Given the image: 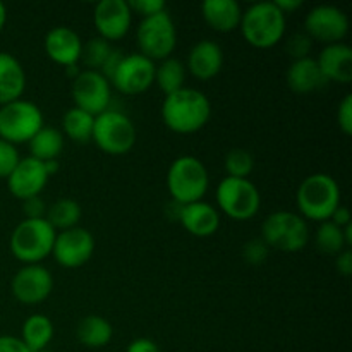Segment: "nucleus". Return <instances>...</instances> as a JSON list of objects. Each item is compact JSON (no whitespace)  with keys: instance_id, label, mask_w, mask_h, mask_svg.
<instances>
[{"instance_id":"a211bd4d","label":"nucleus","mask_w":352,"mask_h":352,"mask_svg":"<svg viewBox=\"0 0 352 352\" xmlns=\"http://www.w3.org/2000/svg\"><path fill=\"white\" fill-rule=\"evenodd\" d=\"M43 47L48 58L64 67L78 64V60L81 58V38L74 30L67 26H57L48 31Z\"/></svg>"},{"instance_id":"423d86ee","label":"nucleus","mask_w":352,"mask_h":352,"mask_svg":"<svg viewBox=\"0 0 352 352\" xmlns=\"http://www.w3.org/2000/svg\"><path fill=\"white\" fill-rule=\"evenodd\" d=\"M261 239L268 248L298 253L305 250L309 241L308 222L294 212H274L261 226Z\"/></svg>"},{"instance_id":"9d476101","label":"nucleus","mask_w":352,"mask_h":352,"mask_svg":"<svg viewBox=\"0 0 352 352\" xmlns=\"http://www.w3.org/2000/svg\"><path fill=\"white\" fill-rule=\"evenodd\" d=\"M217 203L232 220H250L260 210L261 198L250 179L226 177L217 188Z\"/></svg>"},{"instance_id":"473e14b6","label":"nucleus","mask_w":352,"mask_h":352,"mask_svg":"<svg viewBox=\"0 0 352 352\" xmlns=\"http://www.w3.org/2000/svg\"><path fill=\"white\" fill-rule=\"evenodd\" d=\"M223 167H226L227 177L248 179V175H250L254 168V158L248 150L234 148V150H230L229 153L226 155Z\"/></svg>"},{"instance_id":"c756f323","label":"nucleus","mask_w":352,"mask_h":352,"mask_svg":"<svg viewBox=\"0 0 352 352\" xmlns=\"http://www.w3.org/2000/svg\"><path fill=\"white\" fill-rule=\"evenodd\" d=\"M93 126H95V117L85 110L72 107L65 112L62 119L65 136L71 138L76 143H88L93 136Z\"/></svg>"},{"instance_id":"72a5a7b5","label":"nucleus","mask_w":352,"mask_h":352,"mask_svg":"<svg viewBox=\"0 0 352 352\" xmlns=\"http://www.w3.org/2000/svg\"><path fill=\"white\" fill-rule=\"evenodd\" d=\"M268 254H270V248L265 243L261 237H254V239L248 241L243 248V258L248 265L251 267H260L267 261Z\"/></svg>"},{"instance_id":"20e7f679","label":"nucleus","mask_w":352,"mask_h":352,"mask_svg":"<svg viewBox=\"0 0 352 352\" xmlns=\"http://www.w3.org/2000/svg\"><path fill=\"white\" fill-rule=\"evenodd\" d=\"M210 186L208 170L196 157H179L167 172V189L172 201L191 205L201 201Z\"/></svg>"},{"instance_id":"49530a36","label":"nucleus","mask_w":352,"mask_h":352,"mask_svg":"<svg viewBox=\"0 0 352 352\" xmlns=\"http://www.w3.org/2000/svg\"><path fill=\"white\" fill-rule=\"evenodd\" d=\"M43 165H45V170H47L48 177H50V175H54V174H55V172H57V170H58V162H57V160L43 162Z\"/></svg>"},{"instance_id":"8fccbe9b","label":"nucleus","mask_w":352,"mask_h":352,"mask_svg":"<svg viewBox=\"0 0 352 352\" xmlns=\"http://www.w3.org/2000/svg\"><path fill=\"white\" fill-rule=\"evenodd\" d=\"M40 352H54V351H48V349H45V351H40Z\"/></svg>"},{"instance_id":"39448f33","label":"nucleus","mask_w":352,"mask_h":352,"mask_svg":"<svg viewBox=\"0 0 352 352\" xmlns=\"http://www.w3.org/2000/svg\"><path fill=\"white\" fill-rule=\"evenodd\" d=\"M55 236L57 232L45 219L23 220L10 234V251L24 265H36L52 254Z\"/></svg>"},{"instance_id":"ea45409f","label":"nucleus","mask_w":352,"mask_h":352,"mask_svg":"<svg viewBox=\"0 0 352 352\" xmlns=\"http://www.w3.org/2000/svg\"><path fill=\"white\" fill-rule=\"evenodd\" d=\"M124 55H126V54H124L122 50H119V48H113V50L110 52L109 57H107V60L103 62L102 69H100L98 72L109 82H110V79H112L113 72H116L117 67H119V64H120V60H122V58H124Z\"/></svg>"},{"instance_id":"dca6fc26","label":"nucleus","mask_w":352,"mask_h":352,"mask_svg":"<svg viewBox=\"0 0 352 352\" xmlns=\"http://www.w3.org/2000/svg\"><path fill=\"white\" fill-rule=\"evenodd\" d=\"M93 21L100 38L117 41L129 33L133 12L126 0H102L96 3Z\"/></svg>"},{"instance_id":"9b49d317","label":"nucleus","mask_w":352,"mask_h":352,"mask_svg":"<svg viewBox=\"0 0 352 352\" xmlns=\"http://www.w3.org/2000/svg\"><path fill=\"white\" fill-rule=\"evenodd\" d=\"M155 62L141 54H126L110 79L122 95H141L155 82Z\"/></svg>"},{"instance_id":"f8f14e48","label":"nucleus","mask_w":352,"mask_h":352,"mask_svg":"<svg viewBox=\"0 0 352 352\" xmlns=\"http://www.w3.org/2000/svg\"><path fill=\"white\" fill-rule=\"evenodd\" d=\"M349 31L346 12L336 6H318L308 12L305 19V33L311 40L325 45L340 43Z\"/></svg>"},{"instance_id":"4468645a","label":"nucleus","mask_w":352,"mask_h":352,"mask_svg":"<svg viewBox=\"0 0 352 352\" xmlns=\"http://www.w3.org/2000/svg\"><path fill=\"white\" fill-rule=\"evenodd\" d=\"M95 253V239L82 227L62 230L55 236L52 254L64 268H79L88 263Z\"/></svg>"},{"instance_id":"6e6552de","label":"nucleus","mask_w":352,"mask_h":352,"mask_svg":"<svg viewBox=\"0 0 352 352\" xmlns=\"http://www.w3.org/2000/svg\"><path fill=\"white\" fill-rule=\"evenodd\" d=\"M140 54L150 60H165L172 57L177 45V31L168 10L141 19L136 31Z\"/></svg>"},{"instance_id":"393cba45","label":"nucleus","mask_w":352,"mask_h":352,"mask_svg":"<svg viewBox=\"0 0 352 352\" xmlns=\"http://www.w3.org/2000/svg\"><path fill=\"white\" fill-rule=\"evenodd\" d=\"M112 325L98 315H89L79 322L76 329V337L85 347L100 349L112 340Z\"/></svg>"},{"instance_id":"bb28decb","label":"nucleus","mask_w":352,"mask_h":352,"mask_svg":"<svg viewBox=\"0 0 352 352\" xmlns=\"http://www.w3.org/2000/svg\"><path fill=\"white\" fill-rule=\"evenodd\" d=\"M54 339V323L45 315H33L23 323V340L31 352L47 349Z\"/></svg>"},{"instance_id":"7ed1b4c3","label":"nucleus","mask_w":352,"mask_h":352,"mask_svg":"<svg viewBox=\"0 0 352 352\" xmlns=\"http://www.w3.org/2000/svg\"><path fill=\"white\" fill-rule=\"evenodd\" d=\"M239 28L251 47L265 50L278 45L284 38L285 16L274 2H258L244 10Z\"/></svg>"},{"instance_id":"7c9ffc66","label":"nucleus","mask_w":352,"mask_h":352,"mask_svg":"<svg viewBox=\"0 0 352 352\" xmlns=\"http://www.w3.org/2000/svg\"><path fill=\"white\" fill-rule=\"evenodd\" d=\"M315 244L320 253L332 254V256H337L344 250H347L342 229L333 222H330V220L320 223L315 236Z\"/></svg>"},{"instance_id":"c85d7f7f","label":"nucleus","mask_w":352,"mask_h":352,"mask_svg":"<svg viewBox=\"0 0 352 352\" xmlns=\"http://www.w3.org/2000/svg\"><path fill=\"white\" fill-rule=\"evenodd\" d=\"M79 219H81V206H79L78 201L71 198H60L47 210V220L52 227L60 230H69V229H74L78 227Z\"/></svg>"},{"instance_id":"a878e982","label":"nucleus","mask_w":352,"mask_h":352,"mask_svg":"<svg viewBox=\"0 0 352 352\" xmlns=\"http://www.w3.org/2000/svg\"><path fill=\"white\" fill-rule=\"evenodd\" d=\"M30 157L40 162L57 160L64 150V134L55 127H41L30 140Z\"/></svg>"},{"instance_id":"1a4fd4ad","label":"nucleus","mask_w":352,"mask_h":352,"mask_svg":"<svg viewBox=\"0 0 352 352\" xmlns=\"http://www.w3.org/2000/svg\"><path fill=\"white\" fill-rule=\"evenodd\" d=\"M43 127L40 107L28 100H14L0 107V140L10 144L30 143L31 138Z\"/></svg>"},{"instance_id":"0eeeda50","label":"nucleus","mask_w":352,"mask_h":352,"mask_svg":"<svg viewBox=\"0 0 352 352\" xmlns=\"http://www.w3.org/2000/svg\"><path fill=\"white\" fill-rule=\"evenodd\" d=\"M91 140L103 153L119 157L133 150L136 143V127L126 113L109 109L95 117Z\"/></svg>"},{"instance_id":"4c0bfd02","label":"nucleus","mask_w":352,"mask_h":352,"mask_svg":"<svg viewBox=\"0 0 352 352\" xmlns=\"http://www.w3.org/2000/svg\"><path fill=\"white\" fill-rule=\"evenodd\" d=\"M337 122H339L340 131L346 136L352 134V95H346L339 105V112H337Z\"/></svg>"},{"instance_id":"6ab92c4d","label":"nucleus","mask_w":352,"mask_h":352,"mask_svg":"<svg viewBox=\"0 0 352 352\" xmlns=\"http://www.w3.org/2000/svg\"><path fill=\"white\" fill-rule=\"evenodd\" d=\"M320 71L327 82H347L352 81V50L344 43L325 45L316 58Z\"/></svg>"},{"instance_id":"f704fd0d","label":"nucleus","mask_w":352,"mask_h":352,"mask_svg":"<svg viewBox=\"0 0 352 352\" xmlns=\"http://www.w3.org/2000/svg\"><path fill=\"white\" fill-rule=\"evenodd\" d=\"M313 40L306 33H296L289 38L287 45V54L291 55L294 60H301V58L309 57V52H311Z\"/></svg>"},{"instance_id":"2f4dec72","label":"nucleus","mask_w":352,"mask_h":352,"mask_svg":"<svg viewBox=\"0 0 352 352\" xmlns=\"http://www.w3.org/2000/svg\"><path fill=\"white\" fill-rule=\"evenodd\" d=\"M112 50L113 47L110 45V41L103 40L100 36L91 38L86 43H82L81 58L79 60H82V64L88 67V71H100L103 62L107 60V57H109Z\"/></svg>"},{"instance_id":"2eb2a0df","label":"nucleus","mask_w":352,"mask_h":352,"mask_svg":"<svg viewBox=\"0 0 352 352\" xmlns=\"http://www.w3.org/2000/svg\"><path fill=\"white\" fill-rule=\"evenodd\" d=\"M10 289H12L14 298L23 305H40L50 296L52 289H54V278H52L50 272L41 267L40 263L24 265L14 275Z\"/></svg>"},{"instance_id":"e433bc0d","label":"nucleus","mask_w":352,"mask_h":352,"mask_svg":"<svg viewBox=\"0 0 352 352\" xmlns=\"http://www.w3.org/2000/svg\"><path fill=\"white\" fill-rule=\"evenodd\" d=\"M127 3H129L131 12L140 14L143 19L144 17L155 16V14L167 10V6H165L164 0H131V2Z\"/></svg>"},{"instance_id":"c03bdc74","label":"nucleus","mask_w":352,"mask_h":352,"mask_svg":"<svg viewBox=\"0 0 352 352\" xmlns=\"http://www.w3.org/2000/svg\"><path fill=\"white\" fill-rule=\"evenodd\" d=\"M330 222H333L336 226H339L340 229H344L346 226H349L351 223V212L347 206H342L339 205L336 208V212L332 213V217H330Z\"/></svg>"},{"instance_id":"f257e3e1","label":"nucleus","mask_w":352,"mask_h":352,"mask_svg":"<svg viewBox=\"0 0 352 352\" xmlns=\"http://www.w3.org/2000/svg\"><path fill=\"white\" fill-rule=\"evenodd\" d=\"M212 116V105L205 93L195 88H182L167 95L162 107L165 126L177 134H192L206 126Z\"/></svg>"},{"instance_id":"412c9836","label":"nucleus","mask_w":352,"mask_h":352,"mask_svg":"<svg viewBox=\"0 0 352 352\" xmlns=\"http://www.w3.org/2000/svg\"><path fill=\"white\" fill-rule=\"evenodd\" d=\"M179 222L192 236L210 237L219 230L220 215L210 203L196 201L182 206Z\"/></svg>"},{"instance_id":"ddd939ff","label":"nucleus","mask_w":352,"mask_h":352,"mask_svg":"<svg viewBox=\"0 0 352 352\" xmlns=\"http://www.w3.org/2000/svg\"><path fill=\"white\" fill-rule=\"evenodd\" d=\"M110 82L98 71H81L72 79V100L76 107L93 117L100 116L110 105Z\"/></svg>"},{"instance_id":"79ce46f5","label":"nucleus","mask_w":352,"mask_h":352,"mask_svg":"<svg viewBox=\"0 0 352 352\" xmlns=\"http://www.w3.org/2000/svg\"><path fill=\"white\" fill-rule=\"evenodd\" d=\"M336 268L340 275L344 277H349L352 274V253L351 250H344L342 253L337 254L336 260Z\"/></svg>"},{"instance_id":"cd10ccee","label":"nucleus","mask_w":352,"mask_h":352,"mask_svg":"<svg viewBox=\"0 0 352 352\" xmlns=\"http://www.w3.org/2000/svg\"><path fill=\"white\" fill-rule=\"evenodd\" d=\"M186 65L179 58L168 57L155 67V82L165 93V96L186 88Z\"/></svg>"},{"instance_id":"a19ab883","label":"nucleus","mask_w":352,"mask_h":352,"mask_svg":"<svg viewBox=\"0 0 352 352\" xmlns=\"http://www.w3.org/2000/svg\"><path fill=\"white\" fill-rule=\"evenodd\" d=\"M0 352H31L19 337L0 336Z\"/></svg>"},{"instance_id":"aec40b11","label":"nucleus","mask_w":352,"mask_h":352,"mask_svg":"<svg viewBox=\"0 0 352 352\" xmlns=\"http://www.w3.org/2000/svg\"><path fill=\"white\" fill-rule=\"evenodd\" d=\"M223 52L215 41L201 40L191 48L188 55V69L196 79H212L222 71Z\"/></svg>"},{"instance_id":"f03ea898","label":"nucleus","mask_w":352,"mask_h":352,"mask_svg":"<svg viewBox=\"0 0 352 352\" xmlns=\"http://www.w3.org/2000/svg\"><path fill=\"white\" fill-rule=\"evenodd\" d=\"M296 201L302 219L325 222L340 205L339 184L329 174H313L301 182Z\"/></svg>"},{"instance_id":"5701e85b","label":"nucleus","mask_w":352,"mask_h":352,"mask_svg":"<svg viewBox=\"0 0 352 352\" xmlns=\"http://www.w3.org/2000/svg\"><path fill=\"white\" fill-rule=\"evenodd\" d=\"M26 89V74L14 55L0 52V107L19 100Z\"/></svg>"},{"instance_id":"58836bf2","label":"nucleus","mask_w":352,"mask_h":352,"mask_svg":"<svg viewBox=\"0 0 352 352\" xmlns=\"http://www.w3.org/2000/svg\"><path fill=\"white\" fill-rule=\"evenodd\" d=\"M47 203L40 196H33L23 201V212L26 215V220H40L47 217Z\"/></svg>"},{"instance_id":"a18cd8bd","label":"nucleus","mask_w":352,"mask_h":352,"mask_svg":"<svg viewBox=\"0 0 352 352\" xmlns=\"http://www.w3.org/2000/svg\"><path fill=\"white\" fill-rule=\"evenodd\" d=\"M275 6L278 7V10H280L284 16H287V14L294 12V10H298L299 7L302 6L301 0H275Z\"/></svg>"},{"instance_id":"c9c22d12","label":"nucleus","mask_w":352,"mask_h":352,"mask_svg":"<svg viewBox=\"0 0 352 352\" xmlns=\"http://www.w3.org/2000/svg\"><path fill=\"white\" fill-rule=\"evenodd\" d=\"M19 153H17L16 146L7 141L0 140V177L7 179L10 175V172L16 168V165L19 164Z\"/></svg>"},{"instance_id":"de8ad7c7","label":"nucleus","mask_w":352,"mask_h":352,"mask_svg":"<svg viewBox=\"0 0 352 352\" xmlns=\"http://www.w3.org/2000/svg\"><path fill=\"white\" fill-rule=\"evenodd\" d=\"M342 232H344V241H346V246H347V250H349V248L352 246V223L344 227Z\"/></svg>"},{"instance_id":"b1692460","label":"nucleus","mask_w":352,"mask_h":352,"mask_svg":"<svg viewBox=\"0 0 352 352\" xmlns=\"http://www.w3.org/2000/svg\"><path fill=\"white\" fill-rule=\"evenodd\" d=\"M287 85L294 93H313L327 85L320 71L316 58L306 57L301 60H294L287 69Z\"/></svg>"},{"instance_id":"09e8293b","label":"nucleus","mask_w":352,"mask_h":352,"mask_svg":"<svg viewBox=\"0 0 352 352\" xmlns=\"http://www.w3.org/2000/svg\"><path fill=\"white\" fill-rule=\"evenodd\" d=\"M6 21H7V9L2 2H0V31L3 30L6 26Z\"/></svg>"},{"instance_id":"4be33fe9","label":"nucleus","mask_w":352,"mask_h":352,"mask_svg":"<svg viewBox=\"0 0 352 352\" xmlns=\"http://www.w3.org/2000/svg\"><path fill=\"white\" fill-rule=\"evenodd\" d=\"M201 12L205 23L219 33L237 30L243 19V10L236 0H205Z\"/></svg>"},{"instance_id":"f3484780","label":"nucleus","mask_w":352,"mask_h":352,"mask_svg":"<svg viewBox=\"0 0 352 352\" xmlns=\"http://www.w3.org/2000/svg\"><path fill=\"white\" fill-rule=\"evenodd\" d=\"M48 182V174L45 170L43 162L33 157L21 158L10 175L7 177V186L12 196L24 201L33 196H40Z\"/></svg>"},{"instance_id":"37998d69","label":"nucleus","mask_w":352,"mask_h":352,"mask_svg":"<svg viewBox=\"0 0 352 352\" xmlns=\"http://www.w3.org/2000/svg\"><path fill=\"white\" fill-rule=\"evenodd\" d=\"M126 352H160V349H158V346L151 339L141 337V339L133 340V342L127 346Z\"/></svg>"}]
</instances>
